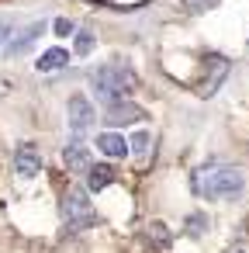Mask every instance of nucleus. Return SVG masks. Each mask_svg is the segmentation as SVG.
<instances>
[{"instance_id":"2","label":"nucleus","mask_w":249,"mask_h":253,"mask_svg":"<svg viewBox=\"0 0 249 253\" xmlns=\"http://www.w3.org/2000/svg\"><path fill=\"white\" fill-rule=\"evenodd\" d=\"M90 90L101 104L114 108L121 101H128V94L135 90V70L125 63V59H114V63H104L94 70L90 77Z\"/></svg>"},{"instance_id":"11","label":"nucleus","mask_w":249,"mask_h":253,"mask_svg":"<svg viewBox=\"0 0 249 253\" xmlns=\"http://www.w3.org/2000/svg\"><path fill=\"white\" fill-rule=\"evenodd\" d=\"M111 180H114V170H111L107 163H94V167H90V177H87V187H90V191H104Z\"/></svg>"},{"instance_id":"15","label":"nucleus","mask_w":249,"mask_h":253,"mask_svg":"<svg viewBox=\"0 0 249 253\" xmlns=\"http://www.w3.org/2000/svg\"><path fill=\"white\" fill-rule=\"evenodd\" d=\"M56 35H73V21L70 18H56Z\"/></svg>"},{"instance_id":"13","label":"nucleus","mask_w":249,"mask_h":253,"mask_svg":"<svg viewBox=\"0 0 249 253\" xmlns=\"http://www.w3.org/2000/svg\"><path fill=\"white\" fill-rule=\"evenodd\" d=\"M90 52H94V32H87V28H83V32H76V35H73V56H80V59H83V56H90Z\"/></svg>"},{"instance_id":"12","label":"nucleus","mask_w":249,"mask_h":253,"mask_svg":"<svg viewBox=\"0 0 249 253\" xmlns=\"http://www.w3.org/2000/svg\"><path fill=\"white\" fill-rule=\"evenodd\" d=\"M149 146H152V132H149V128H135V132L128 135V149H132L135 160H142V156L149 153Z\"/></svg>"},{"instance_id":"5","label":"nucleus","mask_w":249,"mask_h":253,"mask_svg":"<svg viewBox=\"0 0 249 253\" xmlns=\"http://www.w3.org/2000/svg\"><path fill=\"white\" fill-rule=\"evenodd\" d=\"M45 35V21H35V25H28V28H21L11 42H7V56L14 59V56H25V52H32L35 45H38V39Z\"/></svg>"},{"instance_id":"9","label":"nucleus","mask_w":249,"mask_h":253,"mask_svg":"<svg viewBox=\"0 0 249 253\" xmlns=\"http://www.w3.org/2000/svg\"><path fill=\"white\" fill-rule=\"evenodd\" d=\"M66 63H70V52H66L63 45H52L45 56H38L35 66H38V73H52V70H63Z\"/></svg>"},{"instance_id":"16","label":"nucleus","mask_w":249,"mask_h":253,"mask_svg":"<svg viewBox=\"0 0 249 253\" xmlns=\"http://www.w3.org/2000/svg\"><path fill=\"white\" fill-rule=\"evenodd\" d=\"M187 232H204V215H190V222H187Z\"/></svg>"},{"instance_id":"1","label":"nucleus","mask_w":249,"mask_h":253,"mask_svg":"<svg viewBox=\"0 0 249 253\" xmlns=\"http://www.w3.org/2000/svg\"><path fill=\"white\" fill-rule=\"evenodd\" d=\"M190 187L208 201H239L246 191V173L228 163H204L190 173Z\"/></svg>"},{"instance_id":"6","label":"nucleus","mask_w":249,"mask_h":253,"mask_svg":"<svg viewBox=\"0 0 249 253\" xmlns=\"http://www.w3.org/2000/svg\"><path fill=\"white\" fill-rule=\"evenodd\" d=\"M38 170H42L38 149H35V146H21V149L14 153V173H18L21 180H32V177H38Z\"/></svg>"},{"instance_id":"18","label":"nucleus","mask_w":249,"mask_h":253,"mask_svg":"<svg viewBox=\"0 0 249 253\" xmlns=\"http://www.w3.org/2000/svg\"><path fill=\"white\" fill-rule=\"evenodd\" d=\"M235 253H242V250H235Z\"/></svg>"},{"instance_id":"4","label":"nucleus","mask_w":249,"mask_h":253,"mask_svg":"<svg viewBox=\"0 0 249 253\" xmlns=\"http://www.w3.org/2000/svg\"><path fill=\"white\" fill-rule=\"evenodd\" d=\"M66 122H70V132H73L76 139H83V135L94 128V122H97V111H94L90 97L73 94V97H70V108H66Z\"/></svg>"},{"instance_id":"3","label":"nucleus","mask_w":249,"mask_h":253,"mask_svg":"<svg viewBox=\"0 0 249 253\" xmlns=\"http://www.w3.org/2000/svg\"><path fill=\"white\" fill-rule=\"evenodd\" d=\"M63 222L70 229H90L97 222V208L90 201V187H70L63 194Z\"/></svg>"},{"instance_id":"14","label":"nucleus","mask_w":249,"mask_h":253,"mask_svg":"<svg viewBox=\"0 0 249 253\" xmlns=\"http://www.w3.org/2000/svg\"><path fill=\"white\" fill-rule=\"evenodd\" d=\"M183 4H187V11H190V14H204V11L218 7V0H183Z\"/></svg>"},{"instance_id":"7","label":"nucleus","mask_w":249,"mask_h":253,"mask_svg":"<svg viewBox=\"0 0 249 253\" xmlns=\"http://www.w3.org/2000/svg\"><path fill=\"white\" fill-rule=\"evenodd\" d=\"M204 66H208V73H204V87L197 90L201 97H211L214 94V87H221V80H225V73H228V59H221V56H204Z\"/></svg>"},{"instance_id":"10","label":"nucleus","mask_w":249,"mask_h":253,"mask_svg":"<svg viewBox=\"0 0 249 253\" xmlns=\"http://www.w3.org/2000/svg\"><path fill=\"white\" fill-rule=\"evenodd\" d=\"M63 156H66V167H70V170H83V167H90V149H87L80 139H73V142L66 146Z\"/></svg>"},{"instance_id":"17","label":"nucleus","mask_w":249,"mask_h":253,"mask_svg":"<svg viewBox=\"0 0 249 253\" xmlns=\"http://www.w3.org/2000/svg\"><path fill=\"white\" fill-rule=\"evenodd\" d=\"M11 42V25H4V21H0V49H4Z\"/></svg>"},{"instance_id":"8","label":"nucleus","mask_w":249,"mask_h":253,"mask_svg":"<svg viewBox=\"0 0 249 253\" xmlns=\"http://www.w3.org/2000/svg\"><path fill=\"white\" fill-rule=\"evenodd\" d=\"M94 146H97V153L107 156V160H121V156L132 153V149H128V139L118 135V132H101V135L94 139Z\"/></svg>"}]
</instances>
